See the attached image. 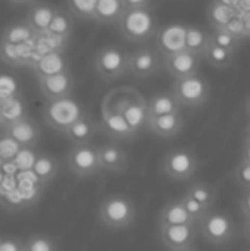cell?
<instances>
[{
	"label": "cell",
	"mask_w": 250,
	"mask_h": 251,
	"mask_svg": "<svg viewBox=\"0 0 250 251\" xmlns=\"http://www.w3.org/2000/svg\"><path fill=\"white\" fill-rule=\"evenodd\" d=\"M101 106L124 116L136 135H140L144 130H147V125H149L147 100L134 87L122 86L110 91L105 96Z\"/></svg>",
	"instance_id": "1"
},
{
	"label": "cell",
	"mask_w": 250,
	"mask_h": 251,
	"mask_svg": "<svg viewBox=\"0 0 250 251\" xmlns=\"http://www.w3.org/2000/svg\"><path fill=\"white\" fill-rule=\"evenodd\" d=\"M117 31L124 40L130 43H147L153 38H156L158 31V21L154 17L151 9H129L124 12L117 24Z\"/></svg>",
	"instance_id": "2"
},
{
	"label": "cell",
	"mask_w": 250,
	"mask_h": 251,
	"mask_svg": "<svg viewBox=\"0 0 250 251\" xmlns=\"http://www.w3.org/2000/svg\"><path fill=\"white\" fill-rule=\"evenodd\" d=\"M137 217V207L125 193H110L101 200L98 207V219L101 226L113 231L127 229L134 224Z\"/></svg>",
	"instance_id": "3"
},
{
	"label": "cell",
	"mask_w": 250,
	"mask_h": 251,
	"mask_svg": "<svg viewBox=\"0 0 250 251\" xmlns=\"http://www.w3.org/2000/svg\"><path fill=\"white\" fill-rule=\"evenodd\" d=\"M86 116L83 104L72 96L62 100L47 101L43 108V120L52 130L58 133H65L76 122Z\"/></svg>",
	"instance_id": "4"
},
{
	"label": "cell",
	"mask_w": 250,
	"mask_h": 251,
	"mask_svg": "<svg viewBox=\"0 0 250 251\" xmlns=\"http://www.w3.org/2000/svg\"><path fill=\"white\" fill-rule=\"evenodd\" d=\"M171 94L180 104V108L197 109L202 108L211 96V86L200 74L187 79L173 80L171 84Z\"/></svg>",
	"instance_id": "5"
},
{
	"label": "cell",
	"mask_w": 250,
	"mask_h": 251,
	"mask_svg": "<svg viewBox=\"0 0 250 251\" xmlns=\"http://www.w3.org/2000/svg\"><path fill=\"white\" fill-rule=\"evenodd\" d=\"M130 53L117 45L100 48L94 56V70L105 80L120 79L129 74Z\"/></svg>",
	"instance_id": "6"
},
{
	"label": "cell",
	"mask_w": 250,
	"mask_h": 251,
	"mask_svg": "<svg viewBox=\"0 0 250 251\" xmlns=\"http://www.w3.org/2000/svg\"><path fill=\"white\" fill-rule=\"evenodd\" d=\"M235 222L226 212L211 210L199 222V234L213 246H223L235 238Z\"/></svg>",
	"instance_id": "7"
},
{
	"label": "cell",
	"mask_w": 250,
	"mask_h": 251,
	"mask_svg": "<svg viewBox=\"0 0 250 251\" xmlns=\"http://www.w3.org/2000/svg\"><path fill=\"white\" fill-rule=\"evenodd\" d=\"M199 171V157L194 151L177 147L167 152L163 159V173L173 181H189Z\"/></svg>",
	"instance_id": "8"
},
{
	"label": "cell",
	"mask_w": 250,
	"mask_h": 251,
	"mask_svg": "<svg viewBox=\"0 0 250 251\" xmlns=\"http://www.w3.org/2000/svg\"><path fill=\"white\" fill-rule=\"evenodd\" d=\"M67 166L76 178H91L101 173L100 152L98 146L84 144V146H72L67 154Z\"/></svg>",
	"instance_id": "9"
},
{
	"label": "cell",
	"mask_w": 250,
	"mask_h": 251,
	"mask_svg": "<svg viewBox=\"0 0 250 251\" xmlns=\"http://www.w3.org/2000/svg\"><path fill=\"white\" fill-rule=\"evenodd\" d=\"M163 69H165V60L156 48L146 47L130 53L129 74H132L136 79L144 80L147 77L156 75Z\"/></svg>",
	"instance_id": "10"
},
{
	"label": "cell",
	"mask_w": 250,
	"mask_h": 251,
	"mask_svg": "<svg viewBox=\"0 0 250 251\" xmlns=\"http://www.w3.org/2000/svg\"><path fill=\"white\" fill-rule=\"evenodd\" d=\"M197 234H199L197 224L158 226V238L168 251H178L194 246Z\"/></svg>",
	"instance_id": "11"
},
{
	"label": "cell",
	"mask_w": 250,
	"mask_h": 251,
	"mask_svg": "<svg viewBox=\"0 0 250 251\" xmlns=\"http://www.w3.org/2000/svg\"><path fill=\"white\" fill-rule=\"evenodd\" d=\"M185 36H187V24L171 23L161 27L156 34V50L161 56H170L175 53L185 51Z\"/></svg>",
	"instance_id": "12"
},
{
	"label": "cell",
	"mask_w": 250,
	"mask_h": 251,
	"mask_svg": "<svg viewBox=\"0 0 250 251\" xmlns=\"http://www.w3.org/2000/svg\"><path fill=\"white\" fill-rule=\"evenodd\" d=\"M163 60H165V70L175 80H178V79H187V77L197 75L200 70V62L204 58L185 50L180 53H175V55L165 56Z\"/></svg>",
	"instance_id": "13"
},
{
	"label": "cell",
	"mask_w": 250,
	"mask_h": 251,
	"mask_svg": "<svg viewBox=\"0 0 250 251\" xmlns=\"http://www.w3.org/2000/svg\"><path fill=\"white\" fill-rule=\"evenodd\" d=\"M100 130L105 132V135L110 137L113 142H130L136 139V133L125 122V118L118 113L101 106V122Z\"/></svg>",
	"instance_id": "14"
},
{
	"label": "cell",
	"mask_w": 250,
	"mask_h": 251,
	"mask_svg": "<svg viewBox=\"0 0 250 251\" xmlns=\"http://www.w3.org/2000/svg\"><path fill=\"white\" fill-rule=\"evenodd\" d=\"M38 86H40V93L47 101L70 98L74 93V77L67 70V72L57 74V75L38 79Z\"/></svg>",
	"instance_id": "15"
},
{
	"label": "cell",
	"mask_w": 250,
	"mask_h": 251,
	"mask_svg": "<svg viewBox=\"0 0 250 251\" xmlns=\"http://www.w3.org/2000/svg\"><path fill=\"white\" fill-rule=\"evenodd\" d=\"M101 173H124L129 168V154L118 142H107L98 147Z\"/></svg>",
	"instance_id": "16"
},
{
	"label": "cell",
	"mask_w": 250,
	"mask_h": 251,
	"mask_svg": "<svg viewBox=\"0 0 250 251\" xmlns=\"http://www.w3.org/2000/svg\"><path fill=\"white\" fill-rule=\"evenodd\" d=\"M3 133L9 135L10 139L16 140L21 147H26V149H33L41 137L40 126H38L29 116L3 126Z\"/></svg>",
	"instance_id": "17"
},
{
	"label": "cell",
	"mask_w": 250,
	"mask_h": 251,
	"mask_svg": "<svg viewBox=\"0 0 250 251\" xmlns=\"http://www.w3.org/2000/svg\"><path fill=\"white\" fill-rule=\"evenodd\" d=\"M184 126H185V120L182 116V113H171V115L149 118L147 130L151 133H154L156 137H160V139H173L178 133H182Z\"/></svg>",
	"instance_id": "18"
},
{
	"label": "cell",
	"mask_w": 250,
	"mask_h": 251,
	"mask_svg": "<svg viewBox=\"0 0 250 251\" xmlns=\"http://www.w3.org/2000/svg\"><path fill=\"white\" fill-rule=\"evenodd\" d=\"M55 12H57V7H52L50 3L36 2L34 5H31L29 12L26 16V23L29 24L33 33L36 36H40V34H45L50 29V24L55 17Z\"/></svg>",
	"instance_id": "19"
},
{
	"label": "cell",
	"mask_w": 250,
	"mask_h": 251,
	"mask_svg": "<svg viewBox=\"0 0 250 251\" xmlns=\"http://www.w3.org/2000/svg\"><path fill=\"white\" fill-rule=\"evenodd\" d=\"M69 70V62H67L65 53L62 51H50L47 55H41L38 63L34 65L33 72L38 79H43V77H52L57 75V74L67 72Z\"/></svg>",
	"instance_id": "20"
},
{
	"label": "cell",
	"mask_w": 250,
	"mask_h": 251,
	"mask_svg": "<svg viewBox=\"0 0 250 251\" xmlns=\"http://www.w3.org/2000/svg\"><path fill=\"white\" fill-rule=\"evenodd\" d=\"M98 132H100V123H96L86 115L79 122L74 123L63 135L72 146H84V144H91V140L94 139Z\"/></svg>",
	"instance_id": "21"
},
{
	"label": "cell",
	"mask_w": 250,
	"mask_h": 251,
	"mask_svg": "<svg viewBox=\"0 0 250 251\" xmlns=\"http://www.w3.org/2000/svg\"><path fill=\"white\" fill-rule=\"evenodd\" d=\"M182 224H195L194 219L189 215L187 208L178 200H171L161 207L158 214V226H182Z\"/></svg>",
	"instance_id": "22"
},
{
	"label": "cell",
	"mask_w": 250,
	"mask_h": 251,
	"mask_svg": "<svg viewBox=\"0 0 250 251\" xmlns=\"http://www.w3.org/2000/svg\"><path fill=\"white\" fill-rule=\"evenodd\" d=\"M125 5L122 0H98L94 21L98 24H108L115 26L125 12Z\"/></svg>",
	"instance_id": "23"
},
{
	"label": "cell",
	"mask_w": 250,
	"mask_h": 251,
	"mask_svg": "<svg viewBox=\"0 0 250 251\" xmlns=\"http://www.w3.org/2000/svg\"><path fill=\"white\" fill-rule=\"evenodd\" d=\"M180 104L175 100V96L170 93H156L147 100V111L149 118L154 116L171 115V113H180Z\"/></svg>",
	"instance_id": "24"
},
{
	"label": "cell",
	"mask_w": 250,
	"mask_h": 251,
	"mask_svg": "<svg viewBox=\"0 0 250 251\" xmlns=\"http://www.w3.org/2000/svg\"><path fill=\"white\" fill-rule=\"evenodd\" d=\"M36 34L33 33V29L29 27V24L24 21H19V23H12L2 31L0 34V41L2 43H9V45H24V43H29L31 40H34Z\"/></svg>",
	"instance_id": "25"
},
{
	"label": "cell",
	"mask_w": 250,
	"mask_h": 251,
	"mask_svg": "<svg viewBox=\"0 0 250 251\" xmlns=\"http://www.w3.org/2000/svg\"><path fill=\"white\" fill-rule=\"evenodd\" d=\"M211 45V34L207 31H204L199 26H192L187 24V36H185V50L194 53L197 56L206 55L207 48Z\"/></svg>",
	"instance_id": "26"
},
{
	"label": "cell",
	"mask_w": 250,
	"mask_h": 251,
	"mask_svg": "<svg viewBox=\"0 0 250 251\" xmlns=\"http://www.w3.org/2000/svg\"><path fill=\"white\" fill-rule=\"evenodd\" d=\"M58 171H60V164L58 161L50 154H38L36 161H34L33 166V173L36 175L38 181L41 183H50L57 178Z\"/></svg>",
	"instance_id": "27"
},
{
	"label": "cell",
	"mask_w": 250,
	"mask_h": 251,
	"mask_svg": "<svg viewBox=\"0 0 250 251\" xmlns=\"http://www.w3.org/2000/svg\"><path fill=\"white\" fill-rule=\"evenodd\" d=\"M0 111H2L3 126L10 125V123H16V122H19V120H23L28 116L26 102L23 101V98L21 96H14V98H9V100H5V101H0Z\"/></svg>",
	"instance_id": "28"
},
{
	"label": "cell",
	"mask_w": 250,
	"mask_h": 251,
	"mask_svg": "<svg viewBox=\"0 0 250 251\" xmlns=\"http://www.w3.org/2000/svg\"><path fill=\"white\" fill-rule=\"evenodd\" d=\"M235 16H237V10L223 5V3L214 2V0H211L209 5H207L206 17L207 23L211 24V29H223Z\"/></svg>",
	"instance_id": "29"
},
{
	"label": "cell",
	"mask_w": 250,
	"mask_h": 251,
	"mask_svg": "<svg viewBox=\"0 0 250 251\" xmlns=\"http://www.w3.org/2000/svg\"><path fill=\"white\" fill-rule=\"evenodd\" d=\"M185 193L189 197H192L195 201H199L200 205H204L206 208H209V210H213L214 203H216V190L204 181L192 183Z\"/></svg>",
	"instance_id": "30"
},
{
	"label": "cell",
	"mask_w": 250,
	"mask_h": 251,
	"mask_svg": "<svg viewBox=\"0 0 250 251\" xmlns=\"http://www.w3.org/2000/svg\"><path fill=\"white\" fill-rule=\"evenodd\" d=\"M98 0H67V10L70 16L83 21H94Z\"/></svg>",
	"instance_id": "31"
},
{
	"label": "cell",
	"mask_w": 250,
	"mask_h": 251,
	"mask_svg": "<svg viewBox=\"0 0 250 251\" xmlns=\"http://www.w3.org/2000/svg\"><path fill=\"white\" fill-rule=\"evenodd\" d=\"M204 60L209 62L214 69H228V67H231V63H233L235 53L211 43L206 51V55H204Z\"/></svg>",
	"instance_id": "32"
},
{
	"label": "cell",
	"mask_w": 250,
	"mask_h": 251,
	"mask_svg": "<svg viewBox=\"0 0 250 251\" xmlns=\"http://www.w3.org/2000/svg\"><path fill=\"white\" fill-rule=\"evenodd\" d=\"M72 29H74V24H72V19H70V14L65 12V10L57 9L48 33L55 34V36H60V38H67V40H69L70 34H72Z\"/></svg>",
	"instance_id": "33"
},
{
	"label": "cell",
	"mask_w": 250,
	"mask_h": 251,
	"mask_svg": "<svg viewBox=\"0 0 250 251\" xmlns=\"http://www.w3.org/2000/svg\"><path fill=\"white\" fill-rule=\"evenodd\" d=\"M24 251H58V245L52 236L33 234L24 241Z\"/></svg>",
	"instance_id": "34"
},
{
	"label": "cell",
	"mask_w": 250,
	"mask_h": 251,
	"mask_svg": "<svg viewBox=\"0 0 250 251\" xmlns=\"http://www.w3.org/2000/svg\"><path fill=\"white\" fill-rule=\"evenodd\" d=\"M211 43L216 45L220 48H224L228 51H237V48L240 47L242 41L237 40L235 36H231L226 29H211Z\"/></svg>",
	"instance_id": "35"
},
{
	"label": "cell",
	"mask_w": 250,
	"mask_h": 251,
	"mask_svg": "<svg viewBox=\"0 0 250 251\" xmlns=\"http://www.w3.org/2000/svg\"><path fill=\"white\" fill-rule=\"evenodd\" d=\"M180 201L184 203V207L187 208V212H189V215L194 219V222H195L197 226H199V222L202 221L204 217H206L207 214H209V208H206L204 205H200L199 201H195L192 199V197H189L187 193H185L184 197L180 199Z\"/></svg>",
	"instance_id": "36"
},
{
	"label": "cell",
	"mask_w": 250,
	"mask_h": 251,
	"mask_svg": "<svg viewBox=\"0 0 250 251\" xmlns=\"http://www.w3.org/2000/svg\"><path fill=\"white\" fill-rule=\"evenodd\" d=\"M21 149H23V147H21L16 140L10 139L9 135H5V133H3V137L0 139V157H2L3 161H5V162L14 161V157L19 154Z\"/></svg>",
	"instance_id": "37"
},
{
	"label": "cell",
	"mask_w": 250,
	"mask_h": 251,
	"mask_svg": "<svg viewBox=\"0 0 250 251\" xmlns=\"http://www.w3.org/2000/svg\"><path fill=\"white\" fill-rule=\"evenodd\" d=\"M19 96L17 94V82L14 77L0 74V101H5L9 98Z\"/></svg>",
	"instance_id": "38"
},
{
	"label": "cell",
	"mask_w": 250,
	"mask_h": 251,
	"mask_svg": "<svg viewBox=\"0 0 250 251\" xmlns=\"http://www.w3.org/2000/svg\"><path fill=\"white\" fill-rule=\"evenodd\" d=\"M233 178L238 185L242 186V190H250V164L244 161H238L237 168L233 171Z\"/></svg>",
	"instance_id": "39"
},
{
	"label": "cell",
	"mask_w": 250,
	"mask_h": 251,
	"mask_svg": "<svg viewBox=\"0 0 250 251\" xmlns=\"http://www.w3.org/2000/svg\"><path fill=\"white\" fill-rule=\"evenodd\" d=\"M36 155L34 154L33 149H26V147H23V149L19 151V154L14 157V166L19 169H33L34 166V161H36Z\"/></svg>",
	"instance_id": "40"
},
{
	"label": "cell",
	"mask_w": 250,
	"mask_h": 251,
	"mask_svg": "<svg viewBox=\"0 0 250 251\" xmlns=\"http://www.w3.org/2000/svg\"><path fill=\"white\" fill-rule=\"evenodd\" d=\"M223 29H226L228 33H230L231 36H235V38H237V40H240V41L247 40V36H245L244 21H242V17L238 16V14L233 17V19L230 21V23L226 24V27H223Z\"/></svg>",
	"instance_id": "41"
},
{
	"label": "cell",
	"mask_w": 250,
	"mask_h": 251,
	"mask_svg": "<svg viewBox=\"0 0 250 251\" xmlns=\"http://www.w3.org/2000/svg\"><path fill=\"white\" fill-rule=\"evenodd\" d=\"M0 251H24V243L10 236L0 238Z\"/></svg>",
	"instance_id": "42"
},
{
	"label": "cell",
	"mask_w": 250,
	"mask_h": 251,
	"mask_svg": "<svg viewBox=\"0 0 250 251\" xmlns=\"http://www.w3.org/2000/svg\"><path fill=\"white\" fill-rule=\"evenodd\" d=\"M125 9H151L153 0H122Z\"/></svg>",
	"instance_id": "43"
},
{
	"label": "cell",
	"mask_w": 250,
	"mask_h": 251,
	"mask_svg": "<svg viewBox=\"0 0 250 251\" xmlns=\"http://www.w3.org/2000/svg\"><path fill=\"white\" fill-rule=\"evenodd\" d=\"M240 212L244 219H250V190H245L240 199Z\"/></svg>",
	"instance_id": "44"
},
{
	"label": "cell",
	"mask_w": 250,
	"mask_h": 251,
	"mask_svg": "<svg viewBox=\"0 0 250 251\" xmlns=\"http://www.w3.org/2000/svg\"><path fill=\"white\" fill-rule=\"evenodd\" d=\"M240 161L249 162V164H250V140H244V146H242V154H240Z\"/></svg>",
	"instance_id": "45"
},
{
	"label": "cell",
	"mask_w": 250,
	"mask_h": 251,
	"mask_svg": "<svg viewBox=\"0 0 250 251\" xmlns=\"http://www.w3.org/2000/svg\"><path fill=\"white\" fill-rule=\"evenodd\" d=\"M250 12V0H240L237 5V14L238 16H244V14Z\"/></svg>",
	"instance_id": "46"
},
{
	"label": "cell",
	"mask_w": 250,
	"mask_h": 251,
	"mask_svg": "<svg viewBox=\"0 0 250 251\" xmlns=\"http://www.w3.org/2000/svg\"><path fill=\"white\" fill-rule=\"evenodd\" d=\"M242 234H244V238L250 243V219H244V224H242Z\"/></svg>",
	"instance_id": "47"
},
{
	"label": "cell",
	"mask_w": 250,
	"mask_h": 251,
	"mask_svg": "<svg viewBox=\"0 0 250 251\" xmlns=\"http://www.w3.org/2000/svg\"><path fill=\"white\" fill-rule=\"evenodd\" d=\"M242 21H244V27H245V36H247V40H250V12L249 14H244V16H240Z\"/></svg>",
	"instance_id": "48"
},
{
	"label": "cell",
	"mask_w": 250,
	"mask_h": 251,
	"mask_svg": "<svg viewBox=\"0 0 250 251\" xmlns=\"http://www.w3.org/2000/svg\"><path fill=\"white\" fill-rule=\"evenodd\" d=\"M214 2H218V3H223V5L231 7V9H235V10H237V5H238V2H240V0H214Z\"/></svg>",
	"instance_id": "49"
},
{
	"label": "cell",
	"mask_w": 250,
	"mask_h": 251,
	"mask_svg": "<svg viewBox=\"0 0 250 251\" xmlns=\"http://www.w3.org/2000/svg\"><path fill=\"white\" fill-rule=\"evenodd\" d=\"M9 2L16 3V5H34L36 0H9Z\"/></svg>",
	"instance_id": "50"
},
{
	"label": "cell",
	"mask_w": 250,
	"mask_h": 251,
	"mask_svg": "<svg viewBox=\"0 0 250 251\" xmlns=\"http://www.w3.org/2000/svg\"><path fill=\"white\" fill-rule=\"evenodd\" d=\"M244 109H245V115H247L249 122H250V96H247V100L244 102Z\"/></svg>",
	"instance_id": "51"
},
{
	"label": "cell",
	"mask_w": 250,
	"mask_h": 251,
	"mask_svg": "<svg viewBox=\"0 0 250 251\" xmlns=\"http://www.w3.org/2000/svg\"><path fill=\"white\" fill-rule=\"evenodd\" d=\"M244 140H250V122L245 126V132H244Z\"/></svg>",
	"instance_id": "52"
},
{
	"label": "cell",
	"mask_w": 250,
	"mask_h": 251,
	"mask_svg": "<svg viewBox=\"0 0 250 251\" xmlns=\"http://www.w3.org/2000/svg\"><path fill=\"white\" fill-rule=\"evenodd\" d=\"M178 251H197L194 246H190V248H184V250H178Z\"/></svg>",
	"instance_id": "53"
},
{
	"label": "cell",
	"mask_w": 250,
	"mask_h": 251,
	"mask_svg": "<svg viewBox=\"0 0 250 251\" xmlns=\"http://www.w3.org/2000/svg\"><path fill=\"white\" fill-rule=\"evenodd\" d=\"M0 126H3V122H2V111H0Z\"/></svg>",
	"instance_id": "54"
},
{
	"label": "cell",
	"mask_w": 250,
	"mask_h": 251,
	"mask_svg": "<svg viewBox=\"0 0 250 251\" xmlns=\"http://www.w3.org/2000/svg\"><path fill=\"white\" fill-rule=\"evenodd\" d=\"M249 251H250V250H249Z\"/></svg>",
	"instance_id": "55"
}]
</instances>
